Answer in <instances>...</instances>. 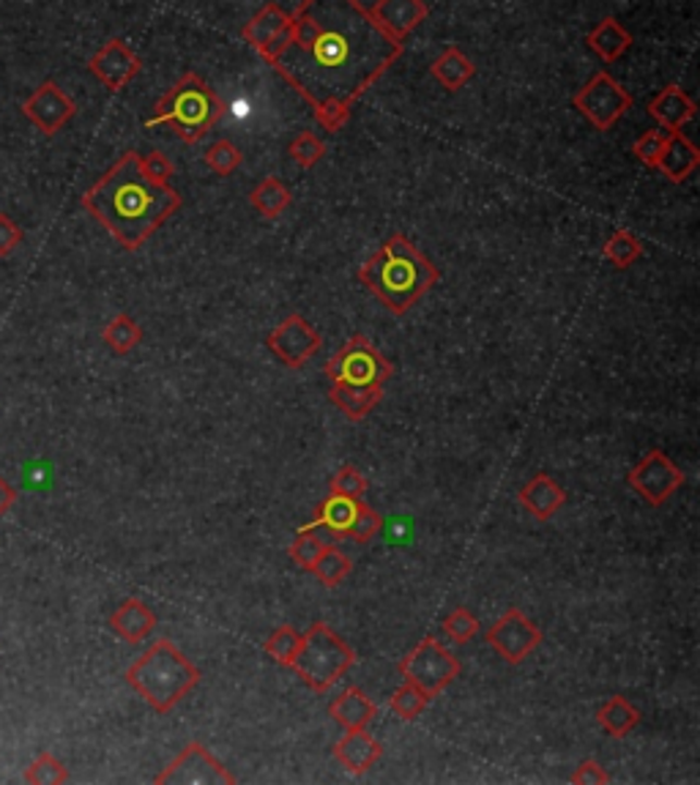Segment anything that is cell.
Returning a JSON list of instances; mask_svg holds the SVG:
<instances>
[{
    "label": "cell",
    "mask_w": 700,
    "mask_h": 785,
    "mask_svg": "<svg viewBox=\"0 0 700 785\" xmlns=\"http://www.w3.org/2000/svg\"><path fill=\"white\" fill-rule=\"evenodd\" d=\"M403 56L359 0H302L291 41L271 66L307 99L326 132H340L356 101Z\"/></svg>",
    "instance_id": "1"
},
{
    "label": "cell",
    "mask_w": 700,
    "mask_h": 785,
    "mask_svg": "<svg viewBox=\"0 0 700 785\" xmlns=\"http://www.w3.org/2000/svg\"><path fill=\"white\" fill-rule=\"evenodd\" d=\"M181 195L170 184L153 181L140 164V154L126 151L83 195V208L115 242L137 253L181 208Z\"/></svg>",
    "instance_id": "2"
},
{
    "label": "cell",
    "mask_w": 700,
    "mask_h": 785,
    "mask_svg": "<svg viewBox=\"0 0 700 785\" xmlns=\"http://www.w3.org/2000/svg\"><path fill=\"white\" fill-rule=\"evenodd\" d=\"M359 280L365 282L372 296L381 298L383 307L392 315H405L438 280L441 271L403 236L394 233L381 249L359 269Z\"/></svg>",
    "instance_id": "3"
},
{
    "label": "cell",
    "mask_w": 700,
    "mask_h": 785,
    "mask_svg": "<svg viewBox=\"0 0 700 785\" xmlns=\"http://www.w3.org/2000/svg\"><path fill=\"white\" fill-rule=\"evenodd\" d=\"M202 673L173 640L159 638L126 667V685L157 714H168L200 685Z\"/></svg>",
    "instance_id": "4"
},
{
    "label": "cell",
    "mask_w": 700,
    "mask_h": 785,
    "mask_svg": "<svg viewBox=\"0 0 700 785\" xmlns=\"http://www.w3.org/2000/svg\"><path fill=\"white\" fill-rule=\"evenodd\" d=\"M222 99L211 85L195 72H186L168 94L159 99L157 110L146 126H170L184 143H197L211 132L222 115Z\"/></svg>",
    "instance_id": "5"
},
{
    "label": "cell",
    "mask_w": 700,
    "mask_h": 785,
    "mask_svg": "<svg viewBox=\"0 0 700 785\" xmlns=\"http://www.w3.org/2000/svg\"><path fill=\"white\" fill-rule=\"evenodd\" d=\"M356 665V651L326 622H315L298 640L291 667L312 692H326Z\"/></svg>",
    "instance_id": "6"
},
{
    "label": "cell",
    "mask_w": 700,
    "mask_h": 785,
    "mask_svg": "<svg viewBox=\"0 0 700 785\" xmlns=\"http://www.w3.org/2000/svg\"><path fill=\"white\" fill-rule=\"evenodd\" d=\"M463 665H459L457 657L446 649L438 638L427 635L416 649H410L408 654L400 662V676H403L408 685L419 687L427 698H438L454 679L459 676Z\"/></svg>",
    "instance_id": "7"
},
{
    "label": "cell",
    "mask_w": 700,
    "mask_h": 785,
    "mask_svg": "<svg viewBox=\"0 0 700 785\" xmlns=\"http://www.w3.org/2000/svg\"><path fill=\"white\" fill-rule=\"evenodd\" d=\"M323 376L331 383H386L394 376V367L365 334H354L323 365Z\"/></svg>",
    "instance_id": "8"
},
{
    "label": "cell",
    "mask_w": 700,
    "mask_h": 785,
    "mask_svg": "<svg viewBox=\"0 0 700 785\" xmlns=\"http://www.w3.org/2000/svg\"><path fill=\"white\" fill-rule=\"evenodd\" d=\"M572 105H575V110H580L582 119L589 121L597 132H607L627 115V110L633 107V96L611 74L597 72L572 96Z\"/></svg>",
    "instance_id": "9"
},
{
    "label": "cell",
    "mask_w": 700,
    "mask_h": 785,
    "mask_svg": "<svg viewBox=\"0 0 700 785\" xmlns=\"http://www.w3.org/2000/svg\"><path fill=\"white\" fill-rule=\"evenodd\" d=\"M157 785H236L219 758H213L200 741H189L153 780Z\"/></svg>",
    "instance_id": "10"
},
{
    "label": "cell",
    "mask_w": 700,
    "mask_h": 785,
    "mask_svg": "<svg viewBox=\"0 0 700 785\" xmlns=\"http://www.w3.org/2000/svg\"><path fill=\"white\" fill-rule=\"evenodd\" d=\"M627 482L646 504L662 506L684 485V471L662 449H651L649 455L627 474Z\"/></svg>",
    "instance_id": "11"
},
{
    "label": "cell",
    "mask_w": 700,
    "mask_h": 785,
    "mask_svg": "<svg viewBox=\"0 0 700 785\" xmlns=\"http://www.w3.org/2000/svg\"><path fill=\"white\" fill-rule=\"evenodd\" d=\"M484 638L493 646L495 654L504 657L509 665H520V662L526 660V657H531L533 651H537V646L542 643L539 627L520 608H509V611L488 629Z\"/></svg>",
    "instance_id": "12"
},
{
    "label": "cell",
    "mask_w": 700,
    "mask_h": 785,
    "mask_svg": "<svg viewBox=\"0 0 700 785\" xmlns=\"http://www.w3.org/2000/svg\"><path fill=\"white\" fill-rule=\"evenodd\" d=\"M271 354L291 370H302L309 359L320 351V334L302 318V315H287L277 329L266 336Z\"/></svg>",
    "instance_id": "13"
},
{
    "label": "cell",
    "mask_w": 700,
    "mask_h": 785,
    "mask_svg": "<svg viewBox=\"0 0 700 785\" xmlns=\"http://www.w3.org/2000/svg\"><path fill=\"white\" fill-rule=\"evenodd\" d=\"M23 112L36 130L45 132L47 137H52L77 115V105H74L52 79H47V83H41L39 88L25 99Z\"/></svg>",
    "instance_id": "14"
},
{
    "label": "cell",
    "mask_w": 700,
    "mask_h": 785,
    "mask_svg": "<svg viewBox=\"0 0 700 785\" xmlns=\"http://www.w3.org/2000/svg\"><path fill=\"white\" fill-rule=\"evenodd\" d=\"M88 69L107 90L119 94V90H124L126 85L143 72V61L124 45V41L110 39L94 58H90Z\"/></svg>",
    "instance_id": "15"
},
{
    "label": "cell",
    "mask_w": 700,
    "mask_h": 785,
    "mask_svg": "<svg viewBox=\"0 0 700 785\" xmlns=\"http://www.w3.org/2000/svg\"><path fill=\"white\" fill-rule=\"evenodd\" d=\"M370 14L389 39L405 41L410 30L425 23L430 9H427L425 0H378Z\"/></svg>",
    "instance_id": "16"
},
{
    "label": "cell",
    "mask_w": 700,
    "mask_h": 785,
    "mask_svg": "<svg viewBox=\"0 0 700 785\" xmlns=\"http://www.w3.org/2000/svg\"><path fill=\"white\" fill-rule=\"evenodd\" d=\"M334 758L342 763L347 774H365L383 758V745L367 728L345 731L342 739L334 745Z\"/></svg>",
    "instance_id": "17"
},
{
    "label": "cell",
    "mask_w": 700,
    "mask_h": 785,
    "mask_svg": "<svg viewBox=\"0 0 700 785\" xmlns=\"http://www.w3.org/2000/svg\"><path fill=\"white\" fill-rule=\"evenodd\" d=\"M517 501L523 504V510L531 512L537 520H550L561 512V506L566 504V493L553 477L548 474H537V477L528 479L526 485L517 493Z\"/></svg>",
    "instance_id": "18"
},
{
    "label": "cell",
    "mask_w": 700,
    "mask_h": 785,
    "mask_svg": "<svg viewBox=\"0 0 700 785\" xmlns=\"http://www.w3.org/2000/svg\"><path fill=\"white\" fill-rule=\"evenodd\" d=\"M110 629L119 635L121 640H126V643H143V640L157 629V613L143 600L130 597V600L121 602V605L115 608V613L110 616Z\"/></svg>",
    "instance_id": "19"
},
{
    "label": "cell",
    "mask_w": 700,
    "mask_h": 785,
    "mask_svg": "<svg viewBox=\"0 0 700 785\" xmlns=\"http://www.w3.org/2000/svg\"><path fill=\"white\" fill-rule=\"evenodd\" d=\"M329 400L347 416V419L361 421L378 408L383 400L381 383H331Z\"/></svg>",
    "instance_id": "20"
},
{
    "label": "cell",
    "mask_w": 700,
    "mask_h": 785,
    "mask_svg": "<svg viewBox=\"0 0 700 785\" xmlns=\"http://www.w3.org/2000/svg\"><path fill=\"white\" fill-rule=\"evenodd\" d=\"M378 707L367 698V692L361 687H345L334 701L329 703V717L334 723H340L345 731H359L367 728V725L376 720Z\"/></svg>",
    "instance_id": "21"
},
{
    "label": "cell",
    "mask_w": 700,
    "mask_h": 785,
    "mask_svg": "<svg viewBox=\"0 0 700 785\" xmlns=\"http://www.w3.org/2000/svg\"><path fill=\"white\" fill-rule=\"evenodd\" d=\"M695 112L698 107L678 85H667L662 94L649 101V115L667 132H681V126L695 119Z\"/></svg>",
    "instance_id": "22"
},
{
    "label": "cell",
    "mask_w": 700,
    "mask_h": 785,
    "mask_svg": "<svg viewBox=\"0 0 700 785\" xmlns=\"http://www.w3.org/2000/svg\"><path fill=\"white\" fill-rule=\"evenodd\" d=\"M359 501L331 493L329 499L320 501L318 512H315L312 520L304 523L298 531H323V533H329V537H347V528H351V523H354Z\"/></svg>",
    "instance_id": "23"
},
{
    "label": "cell",
    "mask_w": 700,
    "mask_h": 785,
    "mask_svg": "<svg viewBox=\"0 0 700 785\" xmlns=\"http://www.w3.org/2000/svg\"><path fill=\"white\" fill-rule=\"evenodd\" d=\"M698 164H700L698 146H695L687 135H681V132H673V137L667 140L665 151H662L660 162H656L654 170H660V173L665 175L667 181H673V184H681V181H687L689 175L698 170Z\"/></svg>",
    "instance_id": "24"
},
{
    "label": "cell",
    "mask_w": 700,
    "mask_h": 785,
    "mask_svg": "<svg viewBox=\"0 0 700 785\" xmlns=\"http://www.w3.org/2000/svg\"><path fill=\"white\" fill-rule=\"evenodd\" d=\"M586 45H589L591 50L602 58V61L613 63L629 50V45H633V36H629V30L624 28L618 20L605 17L594 30H591L589 36H586Z\"/></svg>",
    "instance_id": "25"
},
{
    "label": "cell",
    "mask_w": 700,
    "mask_h": 785,
    "mask_svg": "<svg viewBox=\"0 0 700 785\" xmlns=\"http://www.w3.org/2000/svg\"><path fill=\"white\" fill-rule=\"evenodd\" d=\"M477 66L465 52H459L457 47H446V50L438 56V61L430 66V74L443 85L446 90H459L468 85V79L474 77Z\"/></svg>",
    "instance_id": "26"
},
{
    "label": "cell",
    "mask_w": 700,
    "mask_h": 785,
    "mask_svg": "<svg viewBox=\"0 0 700 785\" xmlns=\"http://www.w3.org/2000/svg\"><path fill=\"white\" fill-rule=\"evenodd\" d=\"M597 723L613 739H624L635 725L640 723V712L633 701L624 696H611L600 709H597Z\"/></svg>",
    "instance_id": "27"
},
{
    "label": "cell",
    "mask_w": 700,
    "mask_h": 785,
    "mask_svg": "<svg viewBox=\"0 0 700 785\" xmlns=\"http://www.w3.org/2000/svg\"><path fill=\"white\" fill-rule=\"evenodd\" d=\"M287 23H291V14L282 12L277 3H266V7L260 9V12L255 14L247 25H244L242 36L247 39V45H253L255 50L260 52L271 39H274L277 34H280L282 28H285Z\"/></svg>",
    "instance_id": "28"
},
{
    "label": "cell",
    "mask_w": 700,
    "mask_h": 785,
    "mask_svg": "<svg viewBox=\"0 0 700 785\" xmlns=\"http://www.w3.org/2000/svg\"><path fill=\"white\" fill-rule=\"evenodd\" d=\"M101 340H105V345L112 351V354L126 356L143 343V329H140V323L132 318V315L121 312L105 326V331H101Z\"/></svg>",
    "instance_id": "29"
},
{
    "label": "cell",
    "mask_w": 700,
    "mask_h": 785,
    "mask_svg": "<svg viewBox=\"0 0 700 785\" xmlns=\"http://www.w3.org/2000/svg\"><path fill=\"white\" fill-rule=\"evenodd\" d=\"M291 200H293L291 189H287L277 175H269V179L260 181V184L253 189V195H249V203L255 206V211L266 219H277L280 213H285Z\"/></svg>",
    "instance_id": "30"
},
{
    "label": "cell",
    "mask_w": 700,
    "mask_h": 785,
    "mask_svg": "<svg viewBox=\"0 0 700 785\" xmlns=\"http://www.w3.org/2000/svg\"><path fill=\"white\" fill-rule=\"evenodd\" d=\"M351 569H354V561H351V555L342 553L340 548H331L329 544V548H323V553L318 555V561H315L309 573H312L315 578L326 586V589H336V586H340L342 580L351 575Z\"/></svg>",
    "instance_id": "31"
},
{
    "label": "cell",
    "mask_w": 700,
    "mask_h": 785,
    "mask_svg": "<svg viewBox=\"0 0 700 785\" xmlns=\"http://www.w3.org/2000/svg\"><path fill=\"white\" fill-rule=\"evenodd\" d=\"M643 255V244L633 231H616L602 247V258L616 269H629Z\"/></svg>",
    "instance_id": "32"
},
{
    "label": "cell",
    "mask_w": 700,
    "mask_h": 785,
    "mask_svg": "<svg viewBox=\"0 0 700 785\" xmlns=\"http://www.w3.org/2000/svg\"><path fill=\"white\" fill-rule=\"evenodd\" d=\"M23 780L30 785H63L69 783V772L61 758H56L52 752H39V758L25 769Z\"/></svg>",
    "instance_id": "33"
},
{
    "label": "cell",
    "mask_w": 700,
    "mask_h": 785,
    "mask_svg": "<svg viewBox=\"0 0 700 785\" xmlns=\"http://www.w3.org/2000/svg\"><path fill=\"white\" fill-rule=\"evenodd\" d=\"M298 640H302V635L296 633V627H291V624H282V627H277L274 633L269 635V640L263 643V651L277 662V665L291 667L293 657H296V649H298Z\"/></svg>",
    "instance_id": "34"
},
{
    "label": "cell",
    "mask_w": 700,
    "mask_h": 785,
    "mask_svg": "<svg viewBox=\"0 0 700 785\" xmlns=\"http://www.w3.org/2000/svg\"><path fill=\"white\" fill-rule=\"evenodd\" d=\"M427 707H430V698H427L419 687L408 685V682L389 698V709H392L400 720H405V723L419 717Z\"/></svg>",
    "instance_id": "35"
},
{
    "label": "cell",
    "mask_w": 700,
    "mask_h": 785,
    "mask_svg": "<svg viewBox=\"0 0 700 785\" xmlns=\"http://www.w3.org/2000/svg\"><path fill=\"white\" fill-rule=\"evenodd\" d=\"M443 633L449 635L454 646L471 643L479 635V618L468 608H457V611H452L443 618Z\"/></svg>",
    "instance_id": "36"
},
{
    "label": "cell",
    "mask_w": 700,
    "mask_h": 785,
    "mask_svg": "<svg viewBox=\"0 0 700 785\" xmlns=\"http://www.w3.org/2000/svg\"><path fill=\"white\" fill-rule=\"evenodd\" d=\"M242 162H244V154L230 140L211 143L206 151V164L217 175H233L238 168H242Z\"/></svg>",
    "instance_id": "37"
},
{
    "label": "cell",
    "mask_w": 700,
    "mask_h": 785,
    "mask_svg": "<svg viewBox=\"0 0 700 785\" xmlns=\"http://www.w3.org/2000/svg\"><path fill=\"white\" fill-rule=\"evenodd\" d=\"M287 154H291V159L302 170H312L315 164L323 159L326 146L318 140V135H312V132H302V135L293 137V143L287 146Z\"/></svg>",
    "instance_id": "38"
},
{
    "label": "cell",
    "mask_w": 700,
    "mask_h": 785,
    "mask_svg": "<svg viewBox=\"0 0 700 785\" xmlns=\"http://www.w3.org/2000/svg\"><path fill=\"white\" fill-rule=\"evenodd\" d=\"M381 531H383V517L378 515L370 504L359 501L354 523H351V528H347V537L365 544V542H370V539H376Z\"/></svg>",
    "instance_id": "39"
},
{
    "label": "cell",
    "mask_w": 700,
    "mask_h": 785,
    "mask_svg": "<svg viewBox=\"0 0 700 785\" xmlns=\"http://www.w3.org/2000/svg\"><path fill=\"white\" fill-rule=\"evenodd\" d=\"M671 137H673V132L662 130V126L654 132H646V135H640L638 140H635L633 154L646 164V168H656V162H660L662 151H665V146Z\"/></svg>",
    "instance_id": "40"
},
{
    "label": "cell",
    "mask_w": 700,
    "mask_h": 785,
    "mask_svg": "<svg viewBox=\"0 0 700 785\" xmlns=\"http://www.w3.org/2000/svg\"><path fill=\"white\" fill-rule=\"evenodd\" d=\"M326 542L318 537V531H298V537L293 539V544L287 548V555L296 561L298 567L312 569V564L318 561V555L323 553Z\"/></svg>",
    "instance_id": "41"
},
{
    "label": "cell",
    "mask_w": 700,
    "mask_h": 785,
    "mask_svg": "<svg viewBox=\"0 0 700 785\" xmlns=\"http://www.w3.org/2000/svg\"><path fill=\"white\" fill-rule=\"evenodd\" d=\"M365 490H367V479L356 466H342L340 471L331 477V493L334 495H345V499L359 501L361 495H365Z\"/></svg>",
    "instance_id": "42"
},
{
    "label": "cell",
    "mask_w": 700,
    "mask_h": 785,
    "mask_svg": "<svg viewBox=\"0 0 700 785\" xmlns=\"http://www.w3.org/2000/svg\"><path fill=\"white\" fill-rule=\"evenodd\" d=\"M23 244V228L9 213L0 211V258H9Z\"/></svg>",
    "instance_id": "43"
},
{
    "label": "cell",
    "mask_w": 700,
    "mask_h": 785,
    "mask_svg": "<svg viewBox=\"0 0 700 785\" xmlns=\"http://www.w3.org/2000/svg\"><path fill=\"white\" fill-rule=\"evenodd\" d=\"M140 164L143 170H146V175H151L153 181H162V184H170V179H173L175 173L173 162H170L162 151L146 154V157H140Z\"/></svg>",
    "instance_id": "44"
},
{
    "label": "cell",
    "mask_w": 700,
    "mask_h": 785,
    "mask_svg": "<svg viewBox=\"0 0 700 785\" xmlns=\"http://www.w3.org/2000/svg\"><path fill=\"white\" fill-rule=\"evenodd\" d=\"M572 783L575 785H605V783H611V774L600 766V761L589 758V761H582L580 766L572 772Z\"/></svg>",
    "instance_id": "45"
},
{
    "label": "cell",
    "mask_w": 700,
    "mask_h": 785,
    "mask_svg": "<svg viewBox=\"0 0 700 785\" xmlns=\"http://www.w3.org/2000/svg\"><path fill=\"white\" fill-rule=\"evenodd\" d=\"M14 504H17V490L7 477H0V517L7 515Z\"/></svg>",
    "instance_id": "46"
}]
</instances>
